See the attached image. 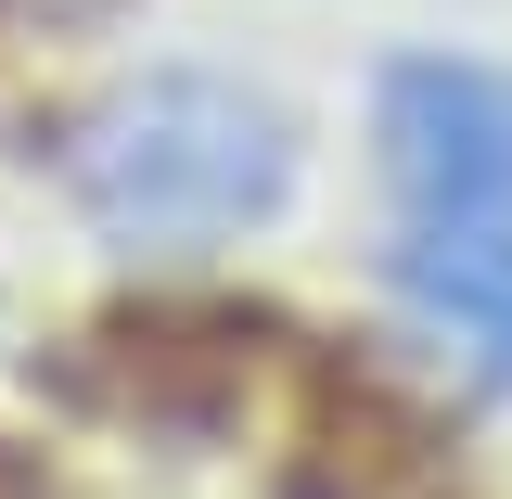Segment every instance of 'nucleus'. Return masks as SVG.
I'll return each instance as SVG.
<instances>
[{"label": "nucleus", "instance_id": "nucleus-2", "mask_svg": "<svg viewBox=\"0 0 512 499\" xmlns=\"http://www.w3.org/2000/svg\"><path fill=\"white\" fill-rule=\"evenodd\" d=\"M384 167L410 205V269L448 308L512 333V77L500 64H397Z\"/></svg>", "mask_w": 512, "mask_h": 499}, {"label": "nucleus", "instance_id": "nucleus-1", "mask_svg": "<svg viewBox=\"0 0 512 499\" xmlns=\"http://www.w3.org/2000/svg\"><path fill=\"white\" fill-rule=\"evenodd\" d=\"M282 167H295L282 154V116L256 90H231V77H141L77 141L90 205L116 231H141V244H192V231L269 218L282 205Z\"/></svg>", "mask_w": 512, "mask_h": 499}]
</instances>
